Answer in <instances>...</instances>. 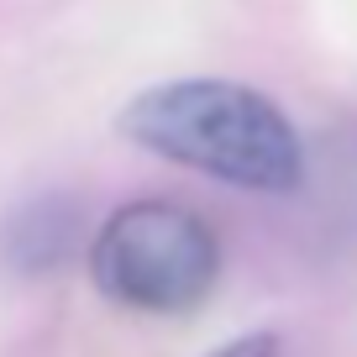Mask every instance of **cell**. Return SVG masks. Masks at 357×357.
Segmentation results:
<instances>
[{
    "instance_id": "1",
    "label": "cell",
    "mask_w": 357,
    "mask_h": 357,
    "mask_svg": "<svg viewBox=\"0 0 357 357\" xmlns=\"http://www.w3.org/2000/svg\"><path fill=\"white\" fill-rule=\"evenodd\" d=\"M116 132L142 153L247 195H289L305 184V142L263 89L236 79H168L126 100Z\"/></svg>"
},
{
    "instance_id": "2",
    "label": "cell",
    "mask_w": 357,
    "mask_h": 357,
    "mask_svg": "<svg viewBox=\"0 0 357 357\" xmlns=\"http://www.w3.org/2000/svg\"><path fill=\"white\" fill-rule=\"evenodd\" d=\"M89 279L137 315H190L221 279L211 221L174 200H132L105 215L89 242Z\"/></svg>"
},
{
    "instance_id": "3",
    "label": "cell",
    "mask_w": 357,
    "mask_h": 357,
    "mask_svg": "<svg viewBox=\"0 0 357 357\" xmlns=\"http://www.w3.org/2000/svg\"><path fill=\"white\" fill-rule=\"evenodd\" d=\"M74 236H79V205L63 195H47V200L22 205L6 221V257L26 273H47L74 252Z\"/></svg>"
},
{
    "instance_id": "4",
    "label": "cell",
    "mask_w": 357,
    "mask_h": 357,
    "mask_svg": "<svg viewBox=\"0 0 357 357\" xmlns=\"http://www.w3.org/2000/svg\"><path fill=\"white\" fill-rule=\"evenodd\" d=\"M211 357H279V331H252V336H236V342L215 347Z\"/></svg>"
}]
</instances>
